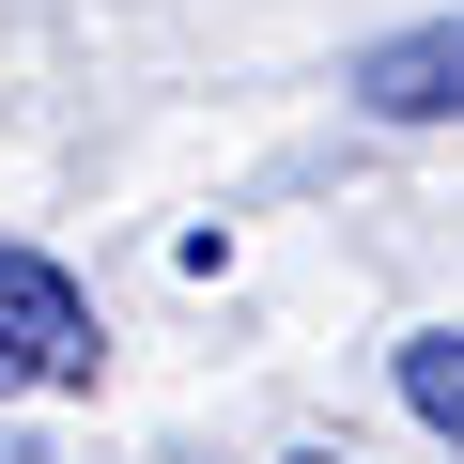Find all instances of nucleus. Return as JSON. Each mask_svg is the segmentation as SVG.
Wrapping results in <instances>:
<instances>
[{
	"label": "nucleus",
	"instance_id": "f257e3e1",
	"mask_svg": "<svg viewBox=\"0 0 464 464\" xmlns=\"http://www.w3.org/2000/svg\"><path fill=\"white\" fill-rule=\"evenodd\" d=\"M109 341H93V295L47 264V248H0V402L16 387H93Z\"/></svg>",
	"mask_w": 464,
	"mask_h": 464
},
{
	"label": "nucleus",
	"instance_id": "f03ea898",
	"mask_svg": "<svg viewBox=\"0 0 464 464\" xmlns=\"http://www.w3.org/2000/svg\"><path fill=\"white\" fill-rule=\"evenodd\" d=\"M341 93L372 124H464V16H418V32H372L341 63Z\"/></svg>",
	"mask_w": 464,
	"mask_h": 464
},
{
	"label": "nucleus",
	"instance_id": "7ed1b4c3",
	"mask_svg": "<svg viewBox=\"0 0 464 464\" xmlns=\"http://www.w3.org/2000/svg\"><path fill=\"white\" fill-rule=\"evenodd\" d=\"M402 418H418L433 449H464V325H418V341H402Z\"/></svg>",
	"mask_w": 464,
	"mask_h": 464
},
{
	"label": "nucleus",
	"instance_id": "20e7f679",
	"mask_svg": "<svg viewBox=\"0 0 464 464\" xmlns=\"http://www.w3.org/2000/svg\"><path fill=\"white\" fill-rule=\"evenodd\" d=\"M0 464H47V449H32V433H0Z\"/></svg>",
	"mask_w": 464,
	"mask_h": 464
},
{
	"label": "nucleus",
	"instance_id": "39448f33",
	"mask_svg": "<svg viewBox=\"0 0 464 464\" xmlns=\"http://www.w3.org/2000/svg\"><path fill=\"white\" fill-rule=\"evenodd\" d=\"M295 464H356V449H295Z\"/></svg>",
	"mask_w": 464,
	"mask_h": 464
}]
</instances>
